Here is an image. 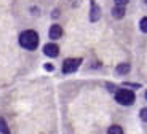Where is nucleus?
<instances>
[{"label":"nucleus","instance_id":"f03ea898","mask_svg":"<svg viewBox=\"0 0 147 134\" xmlns=\"http://www.w3.org/2000/svg\"><path fill=\"white\" fill-rule=\"evenodd\" d=\"M115 101L120 105H131L136 101V96H134V93L129 91V90H118L117 94H115Z\"/></svg>","mask_w":147,"mask_h":134},{"label":"nucleus","instance_id":"7ed1b4c3","mask_svg":"<svg viewBox=\"0 0 147 134\" xmlns=\"http://www.w3.org/2000/svg\"><path fill=\"white\" fill-rule=\"evenodd\" d=\"M82 64V59L77 58V59H67V61L63 62V72L64 73H72L78 69V65Z\"/></svg>","mask_w":147,"mask_h":134},{"label":"nucleus","instance_id":"6e6552de","mask_svg":"<svg viewBox=\"0 0 147 134\" xmlns=\"http://www.w3.org/2000/svg\"><path fill=\"white\" fill-rule=\"evenodd\" d=\"M128 72H129V64L128 62H121V64L117 65V73H120V75H126Z\"/></svg>","mask_w":147,"mask_h":134},{"label":"nucleus","instance_id":"9d476101","mask_svg":"<svg viewBox=\"0 0 147 134\" xmlns=\"http://www.w3.org/2000/svg\"><path fill=\"white\" fill-rule=\"evenodd\" d=\"M109 133L110 134H123V129L120 126H110L109 128Z\"/></svg>","mask_w":147,"mask_h":134},{"label":"nucleus","instance_id":"f8f14e48","mask_svg":"<svg viewBox=\"0 0 147 134\" xmlns=\"http://www.w3.org/2000/svg\"><path fill=\"white\" fill-rule=\"evenodd\" d=\"M141 120H144V121H147V109H142L141 110Z\"/></svg>","mask_w":147,"mask_h":134},{"label":"nucleus","instance_id":"9b49d317","mask_svg":"<svg viewBox=\"0 0 147 134\" xmlns=\"http://www.w3.org/2000/svg\"><path fill=\"white\" fill-rule=\"evenodd\" d=\"M139 27H141V30H142V32H147V18H142V19H141Z\"/></svg>","mask_w":147,"mask_h":134},{"label":"nucleus","instance_id":"0eeeda50","mask_svg":"<svg viewBox=\"0 0 147 134\" xmlns=\"http://www.w3.org/2000/svg\"><path fill=\"white\" fill-rule=\"evenodd\" d=\"M112 16H114V18H117V19L123 18V16H125V8L121 7V5H117V7L112 10Z\"/></svg>","mask_w":147,"mask_h":134},{"label":"nucleus","instance_id":"39448f33","mask_svg":"<svg viewBox=\"0 0 147 134\" xmlns=\"http://www.w3.org/2000/svg\"><path fill=\"white\" fill-rule=\"evenodd\" d=\"M43 53L47 56H50V58H56V56L59 55V48H58V45H55V43H48L43 46Z\"/></svg>","mask_w":147,"mask_h":134},{"label":"nucleus","instance_id":"f257e3e1","mask_svg":"<svg viewBox=\"0 0 147 134\" xmlns=\"http://www.w3.org/2000/svg\"><path fill=\"white\" fill-rule=\"evenodd\" d=\"M19 43L26 50H35L37 45H38V35L34 30H24L19 35Z\"/></svg>","mask_w":147,"mask_h":134},{"label":"nucleus","instance_id":"2eb2a0df","mask_svg":"<svg viewBox=\"0 0 147 134\" xmlns=\"http://www.w3.org/2000/svg\"><path fill=\"white\" fill-rule=\"evenodd\" d=\"M146 98H147V93H146Z\"/></svg>","mask_w":147,"mask_h":134},{"label":"nucleus","instance_id":"20e7f679","mask_svg":"<svg viewBox=\"0 0 147 134\" xmlns=\"http://www.w3.org/2000/svg\"><path fill=\"white\" fill-rule=\"evenodd\" d=\"M90 3H91V13H90V21H91V22H96L98 19L101 18V8L98 7V3H96L94 0H91Z\"/></svg>","mask_w":147,"mask_h":134},{"label":"nucleus","instance_id":"4468645a","mask_svg":"<svg viewBox=\"0 0 147 134\" xmlns=\"http://www.w3.org/2000/svg\"><path fill=\"white\" fill-rule=\"evenodd\" d=\"M45 69H47V70H53V65L51 64H47V65H45Z\"/></svg>","mask_w":147,"mask_h":134},{"label":"nucleus","instance_id":"dca6fc26","mask_svg":"<svg viewBox=\"0 0 147 134\" xmlns=\"http://www.w3.org/2000/svg\"><path fill=\"white\" fill-rule=\"evenodd\" d=\"M146 3H147V0H146Z\"/></svg>","mask_w":147,"mask_h":134},{"label":"nucleus","instance_id":"1a4fd4ad","mask_svg":"<svg viewBox=\"0 0 147 134\" xmlns=\"http://www.w3.org/2000/svg\"><path fill=\"white\" fill-rule=\"evenodd\" d=\"M0 133H3V134L10 133V129H8V126H7V121H5L3 118H0Z\"/></svg>","mask_w":147,"mask_h":134},{"label":"nucleus","instance_id":"423d86ee","mask_svg":"<svg viewBox=\"0 0 147 134\" xmlns=\"http://www.w3.org/2000/svg\"><path fill=\"white\" fill-rule=\"evenodd\" d=\"M50 38H53V40H58V38H61L63 37V27L59 24H53L51 27H50Z\"/></svg>","mask_w":147,"mask_h":134},{"label":"nucleus","instance_id":"ddd939ff","mask_svg":"<svg viewBox=\"0 0 147 134\" xmlns=\"http://www.w3.org/2000/svg\"><path fill=\"white\" fill-rule=\"evenodd\" d=\"M115 3H117V5H121V7H125V5L128 3V0H115Z\"/></svg>","mask_w":147,"mask_h":134}]
</instances>
